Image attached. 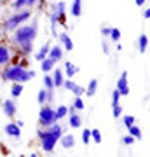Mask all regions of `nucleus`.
Returning a JSON list of instances; mask_svg holds the SVG:
<instances>
[{
	"label": "nucleus",
	"instance_id": "nucleus-42",
	"mask_svg": "<svg viewBox=\"0 0 150 157\" xmlns=\"http://www.w3.org/2000/svg\"><path fill=\"white\" fill-rule=\"evenodd\" d=\"M44 135H45V129L44 128L37 129V138H39V140H42V138H44Z\"/></svg>",
	"mask_w": 150,
	"mask_h": 157
},
{
	"label": "nucleus",
	"instance_id": "nucleus-6",
	"mask_svg": "<svg viewBox=\"0 0 150 157\" xmlns=\"http://www.w3.org/2000/svg\"><path fill=\"white\" fill-rule=\"evenodd\" d=\"M58 122V119H56V112L54 108L51 107V105H42V108H40L39 112V126L40 128H49V126H52V124Z\"/></svg>",
	"mask_w": 150,
	"mask_h": 157
},
{
	"label": "nucleus",
	"instance_id": "nucleus-4",
	"mask_svg": "<svg viewBox=\"0 0 150 157\" xmlns=\"http://www.w3.org/2000/svg\"><path fill=\"white\" fill-rule=\"evenodd\" d=\"M30 17H32V11H30V9H23V11L12 12L11 16L4 17V21H0V23H2V26H4V30H6V33L7 32L12 33L17 26H21V25H25V23L30 21Z\"/></svg>",
	"mask_w": 150,
	"mask_h": 157
},
{
	"label": "nucleus",
	"instance_id": "nucleus-38",
	"mask_svg": "<svg viewBox=\"0 0 150 157\" xmlns=\"http://www.w3.org/2000/svg\"><path fill=\"white\" fill-rule=\"evenodd\" d=\"M17 67H21V68H26L28 70V67H30V63H28V59L26 58H19V61H17Z\"/></svg>",
	"mask_w": 150,
	"mask_h": 157
},
{
	"label": "nucleus",
	"instance_id": "nucleus-31",
	"mask_svg": "<svg viewBox=\"0 0 150 157\" xmlns=\"http://www.w3.org/2000/svg\"><path fill=\"white\" fill-rule=\"evenodd\" d=\"M91 140L94 143H101V131L100 129H91Z\"/></svg>",
	"mask_w": 150,
	"mask_h": 157
},
{
	"label": "nucleus",
	"instance_id": "nucleus-48",
	"mask_svg": "<svg viewBox=\"0 0 150 157\" xmlns=\"http://www.w3.org/2000/svg\"><path fill=\"white\" fill-rule=\"evenodd\" d=\"M28 157H39V154H37V152H32V154H30Z\"/></svg>",
	"mask_w": 150,
	"mask_h": 157
},
{
	"label": "nucleus",
	"instance_id": "nucleus-49",
	"mask_svg": "<svg viewBox=\"0 0 150 157\" xmlns=\"http://www.w3.org/2000/svg\"><path fill=\"white\" fill-rule=\"evenodd\" d=\"M7 2H9V0H0V6H6Z\"/></svg>",
	"mask_w": 150,
	"mask_h": 157
},
{
	"label": "nucleus",
	"instance_id": "nucleus-33",
	"mask_svg": "<svg viewBox=\"0 0 150 157\" xmlns=\"http://www.w3.org/2000/svg\"><path fill=\"white\" fill-rule=\"evenodd\" d=\"M122 121H124V126H126V128H131L136 119H134V115H124Z\"/></svg>",
	"mask_w": 150,
	"mask_h": 157
},
{
	"label": "nucleus",
	"instance_id": "nucleus-30",
	"mask_svg": "<svg viewBox=\"0 0 150 157\" xmlns=\"http://www.w3.org/2000/svg\"><path fill=\"white\" fill-rule=\"evenodd\" d=\"M45 100H47V89H40L37 93V101L39 105H45Z\"/></svg>",
	"mask_w": 150,
	"mask_h": 157
},
{
	"label": "nucleus",
	"instance_id": "nucleus-15",
	"mask_svg": "<svg viewBox=\"0 0 150 157\" xmlns=\"http://www.w3.org/2000/svg\"><path fill=\"white\" fill-rule=\"evenodd\" d=\"M136 47H138V52L140 54H145L147 49H148V35L147 33H141L136 40Z\"/></svg>",
	"mask_w": 150,
	"mask_h": 157
},
{
	"label": "nucleus",
	"instance_id": "nucleus-14",
	"mask_svg": "<svg viewBox=\"0 0 150 157\" xmlns=\"http://www.w3.org/2000/svg\"><path fill=\"white\" fill-rule=\"evenodd\" d=\"M63 67H65V72L63 73H65V77L67 78H73L79 73V67L77 65H73L72 61H65L63 63Z\"/></svg>",
	"mask_w": 150,
	"mask_h": 157
},
{
	"label": "nucleus",
	"instance_id": "nucleus-16",
	"mask_svg": "<svg viewBox=\"0 0 150 157\" xmlns=\"http://www.w3.org/2000/svg\"><path fill=\"white\" fill-rule=\"evenodd\" d=\"M60 145H61L63 148H67V150L73 148V147H75V136L73 135H61V138H60Z\"/></svg>",
	"mask_w": 150,
	"mask_h": 157
},
{
	"label": "nucleus",
	"instance_id": "nucleus-43",
	"mask_svg": "<svg viewBox=\"0 0 150 157\" xmlns=\"http://www.w3.org/2000/svg\"><path fill=\"white\" fill-rule=\"evenodd\" d=\"M141 16H143V19H150V9H143Z\"/></svg>",
	"mask_w": 150,
	"mask_h": 157
},
{
	"label": "nucleus",
	"instance_id": "nucleus-5",
	"mask_svg": "<svg viewBox=\"0 0 150 157\" xmlns=\"http://www.w3.org/2000/svg\"><path fill=\"white\" fill-rule=\"evenodd\" d=\"M49 19L52 25H60V26H67V4L60 0L56 2L49 12Z\"/></svg>",
	"mask_w": 150,
	"mask_h": 157
},
{
	"label": "nucleus",
	"instance_id": "nucleus-36",
	"mask_svg": "<svg viewBox=\"0 0 150 157\" xmlns=\"http://www.w3.org/2000/svg\"><path fill=\"white\" fill-rule=\"evenodd\" d=\"M110 30H112V26H108V25H103V26L100 28V32H101V35L106 39V37L110 35Z\"/></svg>",
	"mask_w": 150,
	"mask_h": 157
},
{
	"label": "nucleus",
	"instance_id": "nucleus-13",
	"mask_svg": "<svg viewBox=\"0 0 150 157\" xmlns=\"http://www.w3.org/2000/svg\"><path fill=\"white\" fill-rule=\"evenodd\" d=\"M4 131H6L7 136H11V138H19L21 136V128H17L16 122H7L4 126Z\"/></svg>",
	"mask_w": 150,
	"mask_h": 157
},
{
	"label": "nucleus",
	"instance_id": "nucleus-7",
	"mask_svg": "<svg viewBox=\"0 0 150 157\" xmlns=\"http://www.w3.org/2000/svg\"><path fill=\"white\" fill-rule=\"evenodd\" d=\"M115 89L119 91L121 96H129V82H128V72H126V70L121 73V77H119V80H117Z\"/></svg>",
	"mask_w": 150,
	"mask_h": 157
},
{
	"label": "nucleus",
	"instance_id": "nucleus-17",
	"mask_svg": "<svg viewBox=\"0 0 150 157\" xmlns=\"http://www.w3.org/2000/svg\"><path fill=\"white\" fill-rule=\"evenodd\" d=\"M70 14L73 17H80V14H82V0H72V4H70Z\"/></svg>",
	"mask_w": 150,
	"mask_h": 157
},
{
	"label": "nucleus",
	"instance_id": "nucleus-28",
	"mask_svg": "<svg viewBox=\"0 0 150 157\" xmlns=\"http://www.w3.org/2000/svg\"><path fill=\"white\" fill-rule=\"evenodd\" d=\"M108 39H110L112 42H113V44H117V42L121 40V30H119V28H113V26H112L110 35H108Z\"/></svg>",
	"mask_w": 150,
	"mask_h": 157
},
{
	"label": "nucleus",
	"instance_id": "nucleus-1",
	"mask_svg": "<svg viewBox=\"0 0 150 157\" xmlns=\"http://www.w3.org/2000/svg\"><path fill=\"white\" fill-rule=\"evenodd\" d=\"M39 37V21L33 19L32 23H25L17 26L11 33V44L16 47V52L23 58H28L33 52V44Z\"/></svg>",
	"mask_w": 150,
	"mask_h": 157
},
{
	"label": "nucleus",
	"instance_id": "nucleus-35",
	"mask_svg": "<svg viewBox=\"0 0 150 157\" xmlns=\"http://www.w3.org/2000/svg\"><path fill=\"white\" fill-rule=\"evenodd\" d=\"M119 101H121V94L117 89H113L112 91V105H119Z\"/></svg>",
	"mask_w": 150,
	"mask_h": 157
},
{
	"label": "nucleus",
	"instance_id": "nucleus-8",
	"mask_svg": "<svg viewBox=\"0 0 150 157\" xmlns=\"http://www.w3.org/2000/svg\"><path fill=\"white\" fill-rule=\"evenodd\" d=\"M2 110H4V115L9 119L16 117L17 113V105L16 101H14V98H9V100H4V103H2Z\"/></svg>",
	"mask_w": 150,
	"mask_h": 157
},
{
	"label": "nucleus",
	"instance_id": "nucleus-22",
	"mask_svg": "<svg viewBox=\"0 0 150 157\" xmlns=\"http://www.w3.org/2000/svg\"><path fill=\"white\" fill-rule=\"evenodd\" d=\"M23 9H26V0H11V11L12 12L23 11Z\"/></svg>",
	"mask_w": 150,
	"mask_h": 157
},
{
	"label": "nucleus",
	"instance_id": "nucleus-11",
	"mask_svg": "<svg viewBox=\"0 0 150 157\" xmlns=\"http://www.w3.org/2000/svg\"><path fill=\"white\" fill-rule=\"evenodd\" d=\"M63 56H65V51H63L61 45H60V44H58V45H51L47 58H51L54 63H60V61H63Z\"/></svg>",
	"mask_w": 150,
	"mask_h": 157
},
{
	"label": "nucleus",
	"instance_id": "nucleus-3",
	"mask_svg": "<svg viewBox=\"0 0 150 157\" xmlns=\"http://www.w3.org/2000/svg\"><path fill=\"white\" fill-rule=\"evenodd\" d=\"M44 129H45V135L40 140V148L45 154H52V150L56 148V143L61 138V135H65V128L60 122H56V124H52L49 128H44Z\"/></svg>",
	"mask_w": 150,
	"mask_h": 157
},
{
	"label": "nucleus",
	"instance_id": "nucleus-24",
	"mask_svg": "<svg viewBox=\"0 0 150 157\" xmlns=\"http://www.w3.org/2000/svg\"><path fill=\"white\" fill-rule=\"evenodd\" d=\"M23 94V84H19V82H14L11 87V98H19V96Z\"/></svg>",
	"mask_w": 150,
	"mask_h": 157
},
{
	"label": "nucleus",
	"instance_id": "nucleus-26",
	"mask_svg": "<svg viewBox=\"0 0 150 157\" xmlns=\"http://www.w3.org/2000/svg\"><path fill=\"white\" fill-rule=\"evenodd\" d=\"M128 131H129V136H133L134 140H140V138L143 136L141 135V129H140L138 126H134V124L131 126V128H128Z\"/></svg>",
	"mask_w": 150,
	"mask_h": 157
},
{
	"label": "nucleus",
	"instance_id": "nucleus-32",
	"mask_svg": "<svg viewBox=\"0 0 150 157\" xmlns=\"http://www.w3.org/2000/svg\"><path fill=\"white\" fill-rule=\"evenodd\" d=\"M112 115L115 119L122 117V107H121V103L119 105H112Z\"/></svg>",
	"mask_w": 150,
	"mask_h": 157
},
{
	"label": "nucleus",
	"instance_id": "nucleus-46",
	"mask_svg": "<svg viewBox=\"0 0 150 157\" xmlns=\"http://www.w3.org/2000/svg\"><path fill=\"white\" fill-rule=\"evenodd\" d=\"M16 126L17 128H23L25 126V121H16Z\"/></svg>",
	"mask_w": 150,
	"mask_h": 157
},
{
	"label": "nucleus",
	"instance_id": "nucleus-19",
	"mask_svg": "<svg viewBox=\"0 0 150 157\" xmlns=\"http://www.w3.org/2000/svg\"><path fill=\"white\" fill-rule=\"evenodd\" d=\"M49 49H51V44H49V42H45V44L42 45L37 52H35V59H37L39 63L42 61V59H45V58H47V54H49Z\"/></svg>",
	"mask_w": 150,
	"mask_h": 157
},
{
	"label": "nucleus",
	"instance_id": "nucleus-2",
	"mask_svg": "<svg viewBox=\"0 0 150 157\" xmlns=\"http://www.w3.org/2000/svg\"><path fill=\"white\" fill-rule=\"evenodd\" d=\"M37 77V72L35 70H30V68H21L17 65H6L2 67V78L7 80V82H19V84H25L28 80Z\"/></svg>",
	"mask_w": 150,
	"mask_h": 157
},
{
	"label": "nucleus",
	"instance_id": "nucleus-44",
	"mask_svg": "<svg viewBox=\"0 0 150 157\" xmlns=\"http://www.w3.org/2000/svg\"><path fill=\"white\" fill-rule=\"evenodd\" d=\"M4 37H6V30H4L2 23H0V40H4Z\"/></svg>",
	"mask_w": 150,
	"mask_h": 157
},
{
	"label": "nucleus",
	"instance_id": "nucleus-9",
	"mask_svg": "<svg viewBox=\"0 0 150 157\" xmlns=\"http://www.w3.org/2000/svg\"><path fill=\"white\" fill-rule=\"evenodd\" d=\"M11 58H12V49L7 44H2L0 42V68L9 65L11 63Z\"/></svg>",
	"mask_w": 150,
	"mask_h": 157
},
{
	"label": "nucleus",
	"instance_id": "nucleus-47",
	"mask_svg": "<svg viewBox=\"0 0 150 157\" xmlns=\"http://www.w3.org/2000/svg\"><path fill=\"white\" fill-rule=\"evenodd\" d=\"M115 49H117V51H122V45H121V42H117V44H115Z\"/></svg>",
	"mask_w": 150,
	"mask_h": 157
},
{
	"label": "nucleus",
	"instance_id": "nucleus-18",
	"mask_svg": "<svg viewBox=\"0 0 150 157\" xmlns=\"http://www.w3.org/2000/svg\"><path fill=\"white\" fill-rule=\"evenodd\" d=\"M68 124H70V128L79 129L80 126H82V117H80L77 112L75 113H68Z\"/></svg>",
	"mask_w": 150,
	"mask_h": 157
},
{
	"label": "nucleus",
	"instance_id": "nucleus-37",
	"mask_svg": "<svg viewBox=\"0 0 150 157\" xmlns=\"http://www.w3.org/2000/svg\"><path fill=\"white\" fill-rule=\"evenodd\" d=\"M134 141H136V140H134L133 136H129V135L122 136V143H124V145H128V147H129V145H133Z\"/></svg>",
	"mask_w": 150,
	"mask_h": 157
},
{
	"label": "nucleus",
	"instance_id": "nucleus-20",
	"mask_svg": "<svg viewBox=\"0 0 150 157\" xmlns=\"http://www.w3.org/2000/svg\"><path fill=\"white\" fill-rule=\"evenodd\" d=\"M54 67H56V63L51 59V58H45V59H42L40 61V70L44 73H51L52 70H54Z\"/></svg>",
	"mask_w": 150,
	"mask_h": 157
},
{
	"label": "nucleus",
	"instance_id": "nucleus-12",
	"mask_svg": "<svg viewBox=\"0 0 150 157\" xmlns=\"http://www.w3.org/2000/svg\"><path fill=\"white\" fill-rule=\"evenodd\" d=\"M51 77H52V84H54V89H60V87H63V82H65V73H63L61 68L54 67V70L51 72Z\"/></svg>",
	"mask_w": 150,
	"mask_h": 157
},
{
	"label": "nucleus",
	"instance_id": "nucleus-25",
	"mask_svg": "<svg viewBox=\"0 0 150 157\" xmlns=\"http://www.w3.org/2000/svg\"><path fill=\"white\" fill-rule=\"evenodd\" d=\"M42 82H44V89L54 91V84H52V77H51V73H44V78H42Z\"/></svg>",
	"mask_w": 150,
	"mask_h": 157
},
{
	"label": "nucleus",
	"instance_id": "nucleus-29",
	"mask_svg": "<svg viewBox=\"0 0 150 157\" xmlns=\"http://www.w3.org/2000/svg\"><path fill=\"white\" fill-rule=\"evenodd\" d=\"M84 91H86V89H84L82 86L75 84V82H73V86H72V87H70V93H73V96H80V98H82Z\"/></svg>",
	"mask_w": 150,
	"mask_h": 157
},
{
	"label": "nucleus",
	"instance_id": "nucleus-39",
	"mask_svg": "<svg viewBox=\"0 0 150 157\" xmlns=\"http://www.w3.org/2000/svg\"><path fill=\"white\" fill-rule=\"evenodd\" d=\"M101 49H103V54H110V47H108V42L105 39L101 40Z\"/></svg>",
	"mask_w": 150,
	"mask_h": 157
},
{
	"label": "nucleus",
	"instance_id": "nucleus-10",
	"mask_svg": "<svg viewBox=\"0 0 150 157\" xmlns=\"http://www.w3.org/2000/svg\"><path fill=\"white\" fill-rule=\"evenodd\" d=\"M56 39L60 40V45L63 47V51H73V40H72V37L67 33V32H61V33H58V37Z\"/></svg>",
	"mask_w": 150,
	"mask_h": 157
},
{
	"label": "nucleus",
	"instance_id": "nucleus-34",
	"mask_svg": "<svg viewBox=\"0 0 150 157\" xmlns=\"http://www.w3.org/2000/svg\"><path fill=\"white\" fill-rule=\"evenodd\" d=\"M89 141H91V129H84L82 131V143L87 145Z\"/></svg>",
	"mask_w": 150,
	"mask_h": 157
},
{
	"label": "nucleus",
	"instance_id": "nucleus-45",
	"mask_svg": "<svg viewBox=\"0 0 150 157\" xmlns=\"http://www.w3.org/2000/svg\"><path fill=\"white\" fill-rule=\"evenodd\" d=\"M134 4H136L138 7H143L145 4H147V0H134Z\"/></svg>",
	"mask_w": 150,
	"mask_h": 157
},
{
	"label": "nucleus",
	"instance_id": "nucleus-21",
	"mask_svg": "<svg viewBox=\"0 0 150 157\" xmlns=\"http://www.w3.org/2000/svg\"><path fill=\"white\" fill-rule=\"evenodd\" d=\"M84 94H87V96H94L96 94V91H98V80L96 78H91L89 80V84H87V87H84Z\"/></svg>",
	"mask_w": 150,
	"mask_h": 157
},
{
	"label": "nucleus",
	"instance_id": "nucleus-41",
	"mask_svg": "<svg viewBox=\"0 0 150 157\" xmlns=\"http://www.w3.org/2000/svg\"><path fill=\"white\" fill-rule=\"evenodd\" d=\"M52 101H54V91H47V100H45V103L51 105Z\"/></svg>",
	"mask_w": 150,
	"mask_h": 157
},
{
	"label": "nucleus",
	"instance_id": "nucleus-23",
	"mask_svg": "<svg viewBox=\"0 0 150 157\" xmlns=\"http://www.w3.org/2000/svg\"><path fill=\"white\" fill-rule=\"evenodd\" d=\"M54 112H56V119H58V121L68 117V107L67 105H60L58 108H54Z\"/></svg>",
	"mask_w": 150,
	"mask_h": 157
},
{
	"label": "nucleus",
	"instance_id": "nucleus-40",
	"mask_svg": "<svg viewBox=\"0 0 150 157\" xmlns=\"http://www.w3.org/2000/svg\"><path fill=\"white\" fill-rule=\"evenodd\" d=\"M37 4H39V0H26V9H35L37 7Z\"/></svg>",
	"mask_w": 150,
	"mask_h": 157
},
{
	"label": "nucleus",
	"instance_id": "nucleus-27",
	"mask_svg": "<svg viewBox=\"0 0 150 157\" xmlns=\"http://www.w3.org/2000/svg\"><path fill=\"white\" fill-rule=\"evenodd\" d=\"M72 107L77 110V112H80V110H84L86 108V105H84V100L80 98V96H75L73 98V103H72Z\"/></svg>",
	"mask_w": 150,
	"mask_h": 157
}]
</instances>
